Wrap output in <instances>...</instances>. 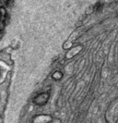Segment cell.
<instances>
[{"label":"cell","mask_w":118,"mask_h":123,"mask_svg":"<svg viewBox=\"0 0 118 123\" xmlns=\"http://www.w3.org/2000/svg\"><path fill=\"white\" fill-rule=\"evenodd\" d=\"M63 78V73L61 71H56L52 74V79L55 80H60Z\"/></svg>","instance_id":"3"},{"label":"cell","mask_w":118,"mask_h":123,"mask_svg":"<svg viewBox=\"0 0 118 123\" xmlns=\"http://www.w3.org/2000/svg\"><path fill=\"white\" fill-rule=\"evenodd\" d=\"M49 97L50 95L48 92H41L33 98V103L39 106H43L46 105V103L49 100Z\"/></svg>","instance_id":"1"},{"label":"cell","mask_w":118,"mask_h":123,"mask_svg":"<svg viewBox=\"0 0 118 123\" xmlns=\"http://www.w3.org/2000/svg\"><path fill=\"white\" fill-rule=\"evenodd\" d=\"M82 48H83V46L82 45H77V46H74V47H71L70 49H69V51H67V58H68V59H70V58H72V57H74L76 55H78L79 52H80L81 50H82Z\"/></svg>","instance_id":"2"}]
</instances>
